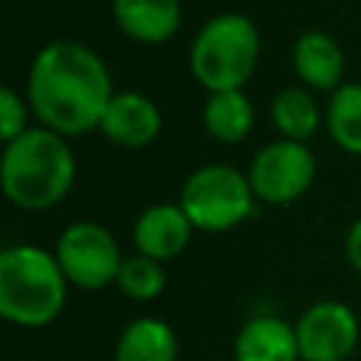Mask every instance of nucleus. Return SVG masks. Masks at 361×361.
I'll list each match as a JSON object with an SVG mask.
<instances>
[{
  "mask_svg": "<svg viewBox=\"0 0 361 361\" xmlns=\"http://www.w3.org/2000/svg\"><path fill=\"white\" fill-rule=\"evenodd\" d=\"M113 99L104 59L85 42L54 39L37 51L25 79V102L39 127L79 138L102 124Z\"/></svg>",
  "mask_w": 361,
  "mask_h": 361,
  "instance_id": "obj_1",
  "label": "nucleus"
},
{
  "mask_svg": "<svg viewBox=\"0 0 361 361\" xmlns=\"http://www.w3.org/2000/svg\"><path fill=\"white\" fill-rule=\"evenodd\" d=\"M76 180V158L65 135L48 127H28L3 147L0 186L23 212L54 209Z\"/></svg>",
  "mask_w": 361,
  "mask_h": 361,
  "instance_id": "obj_2",
  "label": "nucleus"
},
{
  "mask_svg": "<svg viewBox=\"0 0 361 361\" xmlns=\"http://www.w3.org/2000/svg\"><path fill=\"white\" fill-rule=\"evenodd\" d=\"M68 302V279L54 257L34 243H17L0 254V316L8 324L39 330L59 319Z\"/></svg>",
  "mask_w": 361,
  "mask_h": 361,
  "instance_id": "obj_3",
  "label": "nucleus"
},
{
  "mask_svg": "<svg viewBox=\"0 0 361 361\" xmlns=\"http://www.w3.org/2000/svg\"><path fill=\"white\" fill-rule=\"evenodd\" d=\"M259 62V31L240 11L214 14L200 25L189 48V68L209 93L243 90Z\"/></svg>",
  "mask_w": 361,
  "mask_h": 361,
  "instance_id": "obj_4",
  "label": "nucleus"
},
{
  "mask_svg": "<svg viewBox=\"0 0 361 361\" xmlns=\"http://www.w3.org/2000/svg\"><path fill=\"white\" fill-rule=\"evenodd\" d=\"M254 192L248 175L228 164H206L195 169L180 186V209L200 231H228L254 212Z\"/></svg>",
  "mask_w": 361,
  "mask_h": 361,
  "instance_id": "obj_5",
  "label": "nucleus"
},
{
  "mask_svg": "<svg viewBox=\"0 0 361 361\" xmlns=\"http://www.w3.org/2000/svg\"><path fill=\"white\" fill-rule=\"evenodd\" d=\"M54 257L68 279L79 290H104L116 285L121 271V248L113 231L96 220H76L56 237Z\"/></svg>",
  "mask_w": 361,
  "mask_h": 361,
  "instance_id": "obj_6",
  "label": "nucleus"
},
{
  "mask_svg": "<svg viewBox=\"0 0 361 361\" xmlns=\"http://www.w3.org/2000/svg\"><path fill=\"white\" fill-rule=\"evenodd\" d=\"M316 178V158L307 144L276 138L259 147L248 166V183L259 203L288 206L299 200Z\"/></svg>",
  "mask_w": 361,
  "mask_h": 361,
  "instance_id": "obj_7",
  "label": "nucleus"
},
{
  "mask_svg": "<svg viewBox=\"0 0 361 361\" xmlns=\"http://www.w3.org/2000/svg\"><path fill=\"white\" fill-rule=\"evenodd\" d=\"M293 327L302 361H347L361 341L358 316L341 299H319L307 305Z\"/></svg>",
  "mask_w": 361,
  "mask_h": 361,
  "instance_id": "obj_8",
  "label": "nucleus"
},
{
  "mask_svg": "<svg viewBox=\"0 0 361 361\" xmlns=\"http://www.w3.org/2000/svg\"><path fill=\"white\" fill-rule=\"evenodd\" d=\"M195 226L189 223L180 203H155L147 206L133 223V245L135 254L166 262L186 251Z\"/></svg>",
  "mask_w": 361,
  "mask_h": 361,
  "instance_id": "obj_9",
  "label": "nucleus"
},
{
  "mask_svg": "<svg viewBox=\"0 0 361 361\" xmlns=\"http://www.w3.org/2000/svg\"><path fill=\"white\" fill-rule=\"evenodd\" d=\"M99 130L104 133L107 141H113L118 147L141 149L158 138L161 110L149 96H144L138 90H118V93H113Z\"/></svg>",
  "mask_w": 361,
  "mask_h": 361,
  "instance_id": "obj_10",
  "label": "nucleus"
},
{
  "mask_svg": "<svg viewBox=\"0 0 361 361\" xmlns=\"http://www.w3.org/2000/svg\"><path fill=\"white\" fill-rule=\"evenodd\" d=\"M234 361H302L296 327L274 313L251 316L234 336Z\"/></svg>",
  "mask_w": 361,
  "mask_h": 361,
  "instance_id": "obj_11",
  "label": "nucleus"
},
{
  "mask_svg": "<svg viewBox=\"0 0 361 361\" xmlns=\"http://www.w3.org/2000/svg\"><path fill=\"white\" fill-rule=\"evenodd\" d=\"M180 0H113L116 25L135 42L161 45L180 28Z\"/></svg>",
  "mask_w": 361,
  "mask_h": 361,
  "instance_id": "obj_12",
  "label": "nucleus"
},
{
  "mask_svg": "<svg viewBox=\"0 0 361 361\" xmlns=\"http://www.w3.org/2000/svg\"><path fill=\"white\" fill-rule=\"evenodd\" d=\"M293 71L307 90H336L344 76V51L327 31H305L293 42Z\"/></svg>",
  "mask_w": 361,
  "mask_h": 361,
  "instance_id": "obj_13",
  "label": "nucleus"
},
{
  "mask_svg": "<svg viewBox=\"0 0 361 361\" xmlns=\"http://www.w3.org/2000/svg\"><path fill=\"white\" fill-rule=\"evenodd\" d=\"M113 361H180L178 333L158 316H135L121 327Z\"/></svg>",
  "mask_w": 361,
  "mask_h": 361,
  "instance_id": "obj_14",
  "label": "nucleus"
},
{
  "mask_svg": "<svg viewBox=\"0 0 361 361\" xmlns=\"http://www.w3.org/2000/svg\"><path fill=\"white\" fill-rule=\"evenodd\" d=\"M203 127L220 144H240L254 127V104L243 90L209 93L203 102Z\"/></svg>",
  "mask_w": 361,
  "mask_h": 361,
  "instance_id": "obj_15",
  "label": "nucleus"
},
{
  "mask_svg": "<svg viewBox=\"0 0 361 361\" xmlns=\"http://www.w3.org/2000/svg\"><path fill=\"white\" fill-rule=\"evenodd\" d=\"M271 118L282 138L307 144L322 124V110L307 87H282L271 99Z\"/></svg>",
  "mask_w": 361,
  "mask_h": 361,
  "instance_id": "obj_16",
  "label": "nucleus"
},
{
  "mask_svg": "<svg viewBox=\"0 0 361 361\" xmlns=\"http://www.w3.org/2000/svg\"><path fill=\"white\" fill-rule=\"evenodd\" d=\"M324 124L333 144H338L344 152L361 155V85L358 82H344L330 93Z\"/></svg>",
  "mask_w": 361,
  "mask_h": 361,
  "instance_id": "obj_17",
  "label": "nucleus"
},
{
  "mask_svg": "<svg viewBox=\"0 0 361 361\" xmlns=\"http://www.w3.org/2000/svg\"><path fill=\"white\" fill-rule=\"evenodd\" d=\"M116 285H118V290H121L127 299H133V302H152V299H158V296L164 293V288H166L164 262L149 259V257H144V254L124 257Z\"/></svg>",
  "mask_w": 361,
  "mask_h": 361,
  "instance_id": "obj_18",
  "label": "nucleus"
},
{
  "mask_svg": "<svg viewBox=\"0 0 361 361\" xmlns=\"http://www.w3.org/2000/svg\"><path fill=\"white\" fill-rule=\"evenodd\" d=\"M28 110H31L28 102H23V96H17L14 87H8V85L0 87V138L6 144L28 130L25 127Z\"/></svg>",
  "mask_w": 361,
  "mask_h": 361,
  "instance_id": "obj_19",
  "label": "nucleus"
},
{
  "mask_svg": "<svg viewBox=\"0 0 361 361\" xmlns=\"http://www.w3.org/2000/svg\"><path fill=\"white\" fill-rule=\"evenodd\" d=\"M344 254H347V262L361 274V217L350 226V231L344 237Z\"/></svg>",
  "mask_w": 361,
  "mask_h": 361,
  "instance_id": "obj_20",
  "label": "nucleus"
},
{
  "mask_svg": "<svg viewBox=\"0 0 361 361\" xmlns=\"http://www.w3.org/2000/svg\"><path fill=\"white\" fill-rule=\"evenodd\" d=\"M17 361H39V358H17Z\"/></svg>",
  "mask_w": 361,
  "mask_h": 361,
  "instance_id": "obj_21",
  "label": "nucleus"
}]
</instances>
